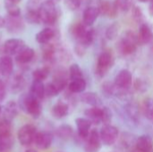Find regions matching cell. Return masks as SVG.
Returning a JSON list of instances; mask_svg holds the SVG:
<instances>
[{"label":"cell","mask_w":153,"mask_h":152,"mask_svg":"<svg viewBox=\"0 0 153 152\" xmlns=\"http://www.w3.org/2000/svg\"><path fill=\"white\" fill-rule=\"evenodd\" d=\"M64 2L65 6L71 11L77 10L81 4V0H64Z\"/></svg>","instance_id":"cell-42"},{"label":"cell","mask_w":153,"mask_h":152,"mask_svg":"<svg viewBox=\"0 0 153 152\" xmlns=\"http://www.w3.org/2000/svg\"><path fill=\"white\" fill-rule=\"evenodd\" d=\"M152 152H153V151H152Z\"/></svg>","instance_id":"cell-55"},{"label":"cell","mask_w":153,"mask_h":152,"mask_svg":"<svg viewBox=\"0 0 153 152\" xmlns=\"http://www.w3.org/2000/svg\"><path fill=\"white\" fill-rule=\"evenodd\" d=\"M5 96H6V87H5V84H4V82L2 80H0V102L4 99Z\"/></svg>","instance_id":"cell-44"},{"label":"cell","mask_w":153,"mask_h":152,"mask_svg":"<svg viewBox=\"0 0 153 152\" xmlns=\"http://www.w3.org/2000/svg\"><path fill=\"white\" fill-rule=\"evenodd\" d=\"M111 120H112V112H111V110L107 107H103L102 108V124L104 125H110Z\"/></svg>","instance_id":"cell-38"},{"label":"cell","mask_w":153,"mask_h":152,"mask_svg":"<svg viewBox=\"0 0 153 152\" xmlns=\"http://www.w3.org/2000/svg\"><path fill=\"white\" fill-rule=\"evenodd\" d=\"M75 124H76V127H77V134L78 137L81 140L85 141L88 136L89 133L91 132V122L90 120H88L87 118L84 117H78L75 119Z\"/></svg>","instance_id":"cell-13"},{"label":"cell","mask_w":153,"mask_h":152,"mask_svg":"<svg viewBox=\"0 0 153 152\" xmlns=\"http://www.w3.org/2000/svg\"><path fill=\"white\" fill-rule=\"evenodd\" d=\"M117 3H110L109 1L107 0H103L100 2V4L99 6V10L100 13L104 14V15H108L109 17H114L116 16L117 13Z\"/></svg>","instance_id":"cell-23"},{"label":"cell","mask_w":153,"mask_h":152,"mask_svg":"<svg viewBox=\"0 0 153 152\" xmlns=\"http://www.w3.org/2000/svg\"><path fill=\"white\" fill-rule=\"evenodd\" d=\"M138 45L137 34L132 30H127L118 43V50L124 56H130L136 51Z\"/></svg>","instance_id":"cell-4"},{"label":"cell","mask_w":153,"mask_h":152,"mask_svg":"<svg viewBox=\"0 0 153 152\" xmlns=\"http://www.w3.org/2000/svg\"><path fill=\"white\" fill-rule=\"evenodd\" d=\"M19 108L34 118L39 117L42 113V106L39 99L29 94H23L19 99Z\"/></svg>","instance_id":"cell-2"},{"label":"cell","mask_w":153,"mask_h":152,"mask_svg":"<svg viewBox=\"0 0 153 152\" xmlns=\"http://www.w3.org/2000/svg\"><path fill=\"white\" fill-rule=\"evenodd\" d=\"M101 143L100 132L96 129H92L88 138L85 140V151L86 152H98L101 147Z\"/></svg>","instance_id":"cell-12"},{"label":"cell","mask_w":153,"mask_h":152,"mask_svg":"<svg viewBox=\"0 0 153 152\" xmlns=\"http://www.w3.org/2000/svg\"><path fill=\"white\" fill-rule=\"evenodd\" d=\"M50 73V69L48 66L40 67L33 71L32 73V78L33 81H39V82H43L45 81Z\"/></svg>","instance_id":"cell-31"},{"label":"cell","mask_w":153,"mask_h":152,"mask_svg":"<svg viewBox=\"0 0 153 152\" xmlns=\"http://www.w3.org/2000/svg\"><path fill=\"white\" fill-rule=\"evenodd\" d=\"M126 113L128 116V117L131 119V121L137 123L139 120V109L136 104L134 103H129L125 108Z\"/></svg>","instance_id":"cell-30"},{"label":"cell","mask_w":153,"mask_h":152,"mask_svg":"<svg viewBox=\"0 0 153 152\" xmlns=\"http://www.w3.org/2000/svg\"><path fill=\"white\" fill-rule=\"evenodd\" d=\"M69 114V106L63 101H58L52 108V115L56 119L65 117Z\"/></svg>","instance_id":"cell-26"},{"label":"cell","mask_w":153,"mask_h":152,"mask_svg":"<svg viewBox=\"0 0 153 152\" xmlns=\"http://www.w3.org/2000/svg\"><path fill=\"white\" fill-rule=\"evenodd\" d=\"M13 71V61L10 56L4 55L0 57V74L4 77H9Z\"/></svg>","instance_id":"cell-17"},{"label":"cell","mask_w":153,"mask_h":152,"mask_svg":"<svg viewBox=\"0 0 153 152\" xmlns=\"http://www.w3.org/2000/svg\"><path fill=\"white\" fill-rule=\"evenodd\" d=\"M85 118L90 120L91 124L100 125L102 123V108H90L84 111Z\"/></svg>","instance_id":"cell-21"},{"label":"cell","mask_w":153,"mask_h":152,"mask_svg":"<svg viewBox=\"0 0 153 152\" xmlns=\"http://www.w3.org/2000/svg\"><path fill=\"white\" fill-rule=\"evenodd\" d=\"M14 143L12 133H0V152H9Z\"/></svg>","instance_id":"cell-24"},{"label":"cell","mask_w":153,"mask_h":152,"mask_svg":"<svg viewBox=\"0 0 153 152\" xmlns=\"http://www.w3.org/2000/svg\"><path fill=\"white\" fill-rule=\"evenodd\" d=\"M24 152H38L37 151H35V150H33V149H28V150H26Z\"/></svg>","instance_id":"cell-48"},{"label":"cell","mask_w":153,"mask_h":152,"mask_svg":"<svg viewBox=\"0 0 153 152\" xmlns=\"http://www.w3.org/2000/svg\"><path fill=\"white\" fill-rule=\"evenodd\" d=\"M4 6H5V9L7 11V13L9 16H13V17L21 16V9L17 4L10 2L8 0H5Z\"/></svg>","instance_id":"cell-33"},{"label":"cell","mask_w":153,"mask_h":152,"mask_svg":"<svg viewBox=\"0 0 153 152\" xmlns=\"http://www.w3.org/2000/svg\"><path fill=\"white\" fill-rule=\"evenodd\" d=\"M34 142L39 150H47L53 142V135L51 133L47 131L38 132Z\"/></svg>","instance_id":"cell-14"},{"label":"cell","mask_w":153,"mask_h":152,"mask_svg":"<svg viewBox=\"0 0 153 152\" xmlns=\"http://www.w3.org/2000/svg\"><path fill=\"white\" fill-rule=\"evenodd\" d=\"M137 152H139V151H137Z\"/></svg>","instance_id":"cell-54"},{"label":"cell","mask_w":153,"mask_h":152,"mask_svg":"<svg viewBox=\"0 0 153 152\" xmlns=\"http://www.w3.org/2000/svg\"><path fill=\"white\" fill-rule=\"evenodd\" d=\"M133 82V75L132 73L127 69L121 70L117 76L115 77L114 84L117 90H127Z\"/></svg>","instance_id":"cell-10"},{"label":"cell","mask_w":153,"mask_h":152,"mask_svg":"<svg viewBox=\"0 0 153 152\" xmlns=\"http://www.w3.org/2000/svg\"><path fill=\"white\" fill-rule=\"evenodd\" d=\"M56 135L62 140H68L74 135L73 127L69 125H61L56 129Z\"/></svg>","instance_id":"cell-29"},{"label":"cell","mask_w":153,"mask_h":152,"mask_svg":"<svg viewBox=\"0 0 153 152\" xmlns=\"http://www.w3.org/2000/svg\"><path fill=\"white\" fill-rule=\"evenodd\" d=\"M40 22L48 26L54 25L58 18V11L56 4L51 0L42 2L39 8Z\"/></svg>","instance_id":"cell-3"},{"label":"cell","mask_w":153,"mask_h":152,"mask_svg":"<svg viewBox=\"0 0 153 152\" xmlns=\"http://www.w3.org/2000/svg\"><path fill=\"white\" fill-rule=\"evenodd\" d=\"M150 44V49H151V51L153 53V38L151 40V42L149 43Z\"/></svg>","instance_id":"cell-47"},{"label":"cell","mask_w":153,"mask_h":152,"mask_svg":"<svg viewBox=\"0 0 153 152\" xmlns=\"http://www.w3.org/2000/svg\"><path fill=\"white\" fill-rule=\"evenodd\" d=\"M4 19H5L4 27L6 28L7 31L10 32L11 34H19L25 28L23 20L21 18V16L13 17V16L7 15V17H5Z\"/></svg>","instance_id":"cell-11"},{"label":"cell","mask_w":153,"mask_h":152,"mask_svg":"<svg viewBox=\"0 0 153 152\" xmlns=\"http://www.w3.org/2000/svg\"><path fill=\"white\" fill-rule=\"evenodd\" d=\"M81 99H82V102L91 106V108H101V106H102L101 99L99 97L98 94H96L94 92L83 93L82 95Z\"/></svg>","instance_id":"cell-25"},{"label":"cell","mask_w":153,"mask_h":152,"mask_svg":"<svg viewBox=\"0 0 153 152\" xmlns=\"http://www.w3.org/2000/svg\"><path fill=\"white\" fill-rule=\"evenodd\" d=\"M24 47L25 42L20 39H9L2 46V51L6 56H16Z\"/></svg>","instance_id":"cell-9"},{"label":"cell","mask_w":153,"mask_h":152,"mask_svg":"<svg viewBox=\"0 0 153 152\" xmlns=\"http://www.w3.org/2000/svg\"><path fill=\"white\" fill-rule=\"evenodd\" d=\"M25 20L30 24H38L40 23V16H39V11H32L27 10L25 13Z\"/></svg>","instance_id":"cell-35"},{"label":"cell","mask_w":153,"mask_h":152,"mask_svg":"<svg viewBox=\"0 0 153 152\" xmlns=\"http://www.w3.org/2000/svg\"><path fill=\"white\" fill-rule=\"evenodd\" d=\"M117 7L119 9H121L122 11H128L131 9L132 7V4H133V0H117L116 1Z\"/></svg>","instance_id":"cell-40"},{"label":"cell","mask_w":153,"mask_h":152,"mask_svg":"<svg viewBox=\"0 0 153 152\" xmlns=\"http://www.w3.org/2000/svg\"><path fill=\"white\" fill-rule=\"evenodd\" d=\"M116 86L114 83L110 82H105L102 85V91L104 92L105 96H112L116 91Z\"/></svg>","instance_id":"cell-39"},{"label":"cell","mask_w":153,"mask_h":152,"mask_svg":"<svg viewBox=\"0 0 153 152\" xmlns=\"http://www.w3.org/2000/svg\"><path fill=\"white\" fill-rule=\"evenodd\" d=\"M69 79L71 81H75L79 79H83V73L77 64H73L69 68Z\"/></svg>","instance_id":"cell-34"},{"label":"cell","mask_w":153,"mask_h":152,"mask_svg":"<svg viewBox=\"0 0 153 152\" xmlns=\"http://www.w3.org/2000/svg\"><path fill=\"white\" fill-rule=\"evenodd\" d=\"M66 86H68L67 77L65 76V73H58L51 82L48 83L45 86L46 96L49 98L56 97L60 92H62L66 88Z\"/></svg>","instance_id":"cell-5"},{"label":"cell","mask_w":153,"mask_h":152,"mask_svg":"<svg viewBox=\"0 0 153 152\" xmlns=\"http://www.w3.org/2000/svg\"><path fill=\"white\" fill-rule=\"evenodd\" d=\"M135 148L139 152H152L153 139L150 135H141L135 141Z\"/></svg>","instance_id":"cell-15"},{"label":"cell","mask_w":153,"mask_h":152,"mask_svg":"<svg viewBox=\"0 0 153 152\" xmlns=\"http://www.w3.org/2000/svg\"><path fill=\"white\" fill-rule=\"evenodd\" d=\"M5 24V19L0 15V28H3Z\"/></svg>","instance_id":"cell-46"},{"label":"cell","mask_w":153,"mask_h":152,"mask_svg":"<svg viewBox=\"0 0 153 152\" xmlns=\"http://www.w3.org/2000/svg\"><path fill=\"white\" fill-rule=\"evenodd\" d=\"M118 33V25L117 23L111 24L106 30V37L109 40H113L117 38Z\"/></svg>","instance_id":"cell-37"},{"label":"cell","mask_w":153,"mask_h":152,"mask_svg":"<svg viewBox=\"0 0 153 152\" xmlns=\"http://www.w3.org/2000/svg\"><path fill=\"white\" fill-rule=\"evenodd\" d=\"M71 33L73 37L76 39L77 43L88 47L94 39V30L91 26H87L83 22H79L73 25L71 29Z\"/></svg>","instance_id":"cell-1"},{"label":"cell","mask_w":153,"mask_h":152,"mask_svg":"<svg viewBox=\"0 0 153 152\" xmlns=\"http://www.w3.org/2000/svg\"><path fill=\"white\" fill-rule=\"evenodd\" d=\"M86 82L84 79H79L75 81H71L68 84V90L72 93H82L86 89Z\"/></svg>","instance_id":"cell-28"},{"label":"cell","mask_w":153,"mask_h":152,"mask_svg":"<svg viewBox=\"0 0 153 152\" xmlns=\"http://www.w3.org/2000/svg\"><path fill=\"white\" fill-rule=\"evenodd\" d=\"M37 133V128L33 125H24L19 129L17 133V138L22 145L29 146L35 142Z\"/></svg>","instance_id":"cell-7"},{"label":"cell","mask_w":153,"mask_h":152,"mask_svg":"<svg viewBox=\"0 0 153 152\" xmlns=\"http://www.w3.org/2000/svg\"><path fill=\"white\" fill-rule=\"evenodd\" d=\"M101 142L106 146H111L116 143L119 136L118 129L111 125H104L100 131Z\"/></svg>","instance_id":"cell-8"},{"label":"cell","mask_w":153,"mask_h":152,"mask_svg":"<svg viewBox=\"0 0 153 152\" xmlns=\"http://www.w3.org/2000/svg\"><path fill=\"white\" fill-rule=\"evenodd\" d=\"M144 110H145V116L153 125V99L148 98L145 99Z\"/></svg>","instance_id":"cell-36"},{"label":"cell","mask_w":153,"mask_h":152,"mask_svg":"<svg viewBox=\"0 0 153 152\" xmlns=\"http://www.w3.org/2000/svg\"><path fill=\"white\" fill-rule=\"evenodd\" d=\"M149 12H150V14H151V15H153V0H151V2H150Z\"/></svg>","instance_id":"cell-45"},{"label":"cell","mask_w":153,"mask_h":152,"mask_svg":"<svg viewBox=\"0 0 153 152\" xmlns=\"http://www.w3.org/2000/svg\"><path fill=\"white\" fill-rule=\"evenodd\" d=\"M1 113H2V107H1V105H0V115H1Z\"/></svg>","instance_id":"cell-51"},{"label":"cell","mask_w":153,"mask_h":152,"mask_svg":"<svg viewBox=\"0 0 153 152\" xmlns=\"http://www.w3.org/2000/svg\"><path fill=\"white\" fill-rule=\"evenodd\" d=\"M18 111H19V106L15 101L10 100L6 103L4 108V119L12 122L13 118L16 117V116L18 115Z\"/></svg>","instance_id":"cell-22"},{"label":"cell","mask_w":153,"mask_h":152,"mask_svg":"<svg viewBox=\"0 0 153 152\" xmlns=\"http://www.w3.org/2000/svg\"><path fill=\"white\" fill-rule=\"evenodd\" d=\"M152 38L153 32L151 27L146 23L141 24L140 29H139V32L137 34V39H138L139 45L149 44L151 42V40L152 39Z\"/></svg>","instance_id":"cell-16"},{"label":"cell","mask_w":153,"mask_h":152,"mask_svg":"<svg viewBox=\"0 0 153 152\" xmlns=\"http://www.w3.org/2000/svg\"><path fill=\"white\" fill-rule=\"evenodd\" d=\"M0 133H12V124L10 121L5 119L0 121Z\"/></svg>","instance_id":"cell-43"},{"label":"cell","mask_w":153,"mask_h":152,"mask_svg":"<svg viewBox=\"0 0 153 152\" xmlns=\"http://www.w3.org/2000/svg\"><path fill=\"white\" fill-rule=\"evenodd\" d=\"M138 1H140V2H142V3H145V2H147L148 0H138Z\"/></svg>","instance_id":"cell-50"},{"label":"cell","mask_w":153,"mask_h":152,"mask_svg":"<svg viewBox=\"0 0 153 152\" xmlns=\"http://www.w3.org/2000/svg\"><path fill=\"white\" fill-rule=\"evenodd\" d=\"M0 39H1V34H0Z\"/></svg>","instance_id":"cell-53"},{"label":"cell","mask_w":153,"mask_h":152,"mask_svg":"<svg viewBox=\"0 0 153 152\" xmlns=\"http://www.w3.org/2000/svg\"><path fill=\"white\" fill-rule=\"evenodd\" d=\"M51 1H53V2H54V3H56V2H58V1H59V0H51Z\"/></svg>","instance_id":"cell-52"},{"label":"cell","mask_w":153,"mask_h":152,"mask_svg":"<svg viewBox=\"0 0 153 152\" xmlns=\"http://www.w3.org/2000/svg\"><path fill=\"white\" fill-rule=\"evenodd\" d=\"M113 65V56L112 54L108 51H104L102 52L97 60V65H96V70H95V74L98 78L101 79L103 78L109 69Z\"/></svg>","instance_id":"cell-6"},{"label":"cell","mask_w":153,"mask_h":152,"mask_svg":"<svg viewBox=\"0 0 153 152\" xmlns=\"http://www.w3.org/2000/svg\"><path fill=\"white\" fill-rule=\"evenodd\" d=\"M8 1H10V2H13V3H15V4H18L21 0H8Z\"/></svg>","instance_id":"cell-49"},{"label":"cell","mask_w":153,"mask_h":152,"mask_svg":"<svg viewBox=\"0 0 153 152\" xmlns=\"http://www.w3.org/2000/svg\"><path fill=\"white\" fill-rule=\"evenodd\" d=\"M132 17L136 22H141L143 19V13L140 7L135 6L132 10Z\"/></svg>","instance_id":"cell-41"},{"label":"cell","mask_w":153,"mask_h":152,"mask_svg":"<svg viewBox=\"0 0 153 152\" xmlns=\"http://www.w3.org/2000/svg\"><path fill=\"white\" fill-rule=\"evenodd\" d=\"M30 94L33 96L35 99L40 100L46 96L45 92V85L43 82H39V81H33L30 86Z\"/></svg>","instance_id":"cell-27"},{"label":"cell","mask_w":153,"mask_h":152,"mask_svg":"<svg viewBox=\"0 0 153 152\" xmlns=\"http://www.w3.org/2000/svg\"><path fill=\"white\" fill-rule=\"evenodd\" d=\"M100 14L99 7L90 6L86 8L82 14V22L87 26H91Z\"/></svg>","instance_id":"cell-18"},{"label":"cell","mask_w":153,"mask_h":152,"mask_svg":"<svg viewBox=\"0 0 153 152\" xmlns=\"http://www.w3.org/2000/svg\"><path fill=\"white\" fill-rule=\"evenodd\" d=\"M56 36V32L55 30L50 28V27H47L43 30H41L40 31H39L36 34V40L38 43L41 44V45H46L48 44Z\"/></svg>","instance_id":"cell-19"},{"label":"cell","mask_w":153,"mask_h":152,"mask_svg":"<svg viewBox=\"0 0 153 152\" xmlns=\"http://www.w3.org/2000/svg\"><path fill=\"white\" fill-rule=\"evenodd\" d=\"M25 86V79L22 74L15 75L11 82V89L14 92L20 91Z\"/></svg>","instance_id":"cell-32"},{"label":"cell","mask_w":153,"mask_h":152,"mask_svg":"<svg viewBox=\"0 0 153 152\" xmlns=\"http://www.w3.org/2000/svg\"><path fill=\"white\" fill-rule=\"evenodd\" d=\"M35 56V51L30 47H24L16 56H15V60L17 61L18 64L21 65H25L30 63Z\"/></svg>","instance_id":"cell-20"}]
</instances>
